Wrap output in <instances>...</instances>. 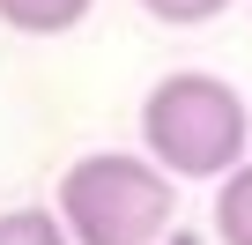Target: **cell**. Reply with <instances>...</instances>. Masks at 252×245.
Wrapping results in <instances>:
<instances>
[{
	"label": "cell",
	"mask_w": 252,
	"mask_h": 245,
	"mask_svg": "<svg viewBox=\"0 0 252 245\" xmlns=\"http://www.w3.org/2000/svg\"><path fill=\"white\" fill-rule=\"evenodd\" d=\"M141 149L171 178H230L252 156V111L222 74L178 67L141 104Z\"/></svg>",
	"instance_id": "1"
},
{
	"label": "cell",
	"mask_w": 252,
	"mask_h": 245,
	"mask_svg": "<svg viewBox=\"0 0 252 245\" xmlns=\"http://www.w3.org/2000/svg\"><path fill=\"white\" fill-rule=\"evenodd\" d=\"M89 8H96V0H0V23L23 30V37H60V30H74Z\"/></svg>",
	"instance_id": "3"
},
{
	"label": "cell",
	"mask_w": 252,
	"mask_h": 245,
	"mask_svg": "<svg viewBox=\"0 0 252 245\" xmlns=\"http://www.w3.org/2000/svg\"><path fill=\"white\" fill-rule=\"evenodd\" d=\"M0 245H74L60 208H8L0 215Z\"/></svg>",
	"instance_id": "5"
},
{
	"label": "cell",
	"mask_w": 252,
	"mask_h": 245,
	"mask_svg": "<svg viewBox=\"0 0 252 245\" xmlns=\"http://www.w3.org/2000/svg\"><path fill=\"white\" fill-rule=\"evenodd\" d=\"M215 238L222 245H252V156L215 186Z\"/></svg>",
	"instance_id": "4"
},
{
	"label": "cell",
	"mask_w": 252,
	"mask_h": 245,
	"mask_svg": "<svg viewBox=\"0 0 252 245\" xmlns=\"http://www.w3.org/2000/svg\"><path fill=\"white\" fill-rule=\"evenodd\" d=\"M171 171L134 149L74 156L60 178V223L74 245H156L171 230Z\"/></svg>",
	"instance_id": "2"
},
{
	"label": "cell",
	"mask_w": 252,
	"mask_h": 245,
	"mask_svg": "<svg viewBox=\"0 0 252 245\" xmlns=\"http://www.w3.org/2000/svg\"><path fill=\"white\" fill-rule=\"evenodd\" d=\"M141 8H149L156 23H171V30H193V23H215V15H230V0H141Z\"/></svg>",
	"instance_id": "6"
}]
</instances>
